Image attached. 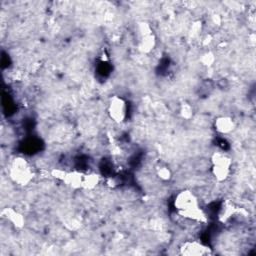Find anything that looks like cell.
I'll return each instance as SVG.
<instances>
[{"label": "cell", "instance_id": "obj_1", "mask_svg": "<svg viewBox=\"0 0 256 256\" xmlns=\"http://www.w3.org/2000/svg\"><path fill=\"white\" fill-rule=\"evenodd\" d=\"M174 208L177 214L195 222H205L207 215L201 208L198 197L191 190H181L174 198Z\"/></svg>", "mask_w": 256, "mask_h": 256}, {"label": "cell", "instance_id": "obj_4", "mask_svg": "<svg viewBox=\"0 0 256 256\" xmlns=\"http://www.w3.org/2000/svg\"><path fill=\"white\" fill-rule=\"evenodd\" d=\"M107 111L110 119H112V121H114L115 123L120 124L124 122L127 117L128 106L126 101L122 97L114 95L110 98L108 102Z\"/></svg>", "mask_w": 256, "mask_h": 256}, {"label": "cell", "instance_id": "obj_7", "mask_svg": "<svg viewBox=\"0 0 256 256\" xmlns=\"http://www.w3.org/2000/svg\"><path fill=\"white\" fill-rule=\"evenodd\" d=\"M2 217L16 228H22L24 226L25 219L23 215L20 214L18 211L14 210L13 208H5L2 211Z\"/></svg>", "mask_w": 256, "mask_h": 256}, {"label": "cell", "instance_id": "obj_6", "mask_svg": "<svg viewBox=\"0 0 256 256\" xmlns=\"http://www.w3.org/2000/svg\"><path fill=\"white\" fill-rule=\"evenodd\" d=\"M215 129L221 134H229L235 129V122L229 116H221L215 120Z\"/></svg>", "mask_w": 256, "mask_h": 256}, {"label": "cell", "instance_id": "obj_2", "mask_svg": "<svg viewBox=\"0 0 256 256\" xmlns=\"http://www.w3.org/2000/svg\"><path fill=\"white\" fill-rule=\"evenodd\" d=\"M9 176L18 185L26 186L34 178V171L27 159L15 157L9 165Z\"/></svg>", "mask_w": 256, "mask_h": 256}, {"label": "cell", "instance_id": "obj_5", "mask_svg": "<svg viewBox=\"0 0 256 256\" xmlns=\"http://www.w3.org/2000/svg\"><path fill=\"white\" fill-rule=\"evenodd\" d=\"M179 252L185 256H204L211 253L210 248L198 240H187L179 247Z\"/></svg>", "mask_w": 256, "mask_h": 256}, {"label": "cell", "instance_id": "obj_3", "mask_svg": "<svg viewBox=\"0 0 256 256\" xmlns=\"http://www.w3.org/2000/svg\"><path fill=\"white\" fill-rule=\"evenodd\" d=\"M232 170V159L224 151H215L211 155V172L219 182L226 181Z\"/></svg>", "mask_w": 256, "mask_h": 256}, {"label": "cell", "instance_id": "obj_8", "mask_svg": "<svg viewBox=\"0 0 256 256\" xmlns=\"http://www.w3.org/2000/svg\"><path fill=\"white\" fill-rule=\"evenodd\" d=\"M156 174L157 176L163 180V181H167L171 178V171L167 166H159L156 168Z\"/></svg>", "mask_w": 256, "mask_h": 256}]
</instances>
